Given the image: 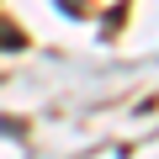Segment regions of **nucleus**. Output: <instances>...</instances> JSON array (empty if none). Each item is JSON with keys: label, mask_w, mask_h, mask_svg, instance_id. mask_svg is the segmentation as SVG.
Here are the masks:
<instances>
[{"label": "nucleus", "mask_w": 159, "mask_h": 159, "mask_svg": "<svg viewBox=\"0 0 159 159\" xmlns=\"http://www.w3.org/2000/svg\"><path fill=\"white\" fill-rule=\"evenodd\" d=\"M16 48H27V32H16L6 16H0V53H16Z\"/></svg>", "instance_id": "1"}]
</instances>
